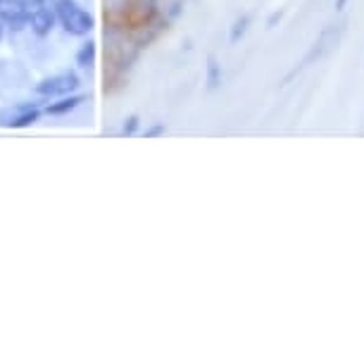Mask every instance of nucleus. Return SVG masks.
Listing matches in <instances>:
<instances>
[{
	"label": "nucleus",
	"mask_w": 364,
	"mask_h": 364,
	"mask_svg": "<svg viewBox=\"0 0 364 364\" xmlns=\"http://www.w3.org/2000/svg\"><path fill=\"white\" fill-rule=\"evenodd\" d=\"M224 86V67L219 63L217 55H208L205 60V91L217 93Z\"/></svg>",
	"instance_id": "nucleus-8"
},
{
	"label": "nucleus",
	"mask_w": 364,
	"mask_h": 364,
	"mask_svg": "<svg viewBox=\"0 0 364 364\" xmlns=\"http://www.w3.org/2000/svg\"><path fill=\"white\" fill-rule=\"evenodd\" d=\"M252 22H255V17H252L250 12H240V15L233 19L231 26H229V43L231 46H238L240 41L248 36Z\"/></svg>",
	"instance_id": "nucleus-10"
},
{
	"label": "nucleus",
	"mask_w": 364,
	"mask_h": 364,
	"mask_svg": "<svg viewBox=\"0 0 364 364\" xmlns=\"http://www.w3.org/2000/svg\"><path fill=\"white\" fill-rule=\"evenodd\" d=\"M55 10H58V24L70 36L84 38L95 29V17L86 8H81L77 0H55Z\"/></svg>",
	"instance_id": "nucleus-3"
},
{
	"label": "nucleus",
	"mask_w": 364,
	"mask_h": 364,
	"mask_svg": "<svg viewBox=\"0 0 364 364\" xmlns=\"http://www.w3.org/2000/svg\"><path fill=\"white\" fill-rule=\"evenodd\" d=\"M26 10V26L38 38L50 36V31L58 24V10H55V0H24Z\"/></svg>",
	"instance_id": "nucleus-4"
},
{
	"label": "nucleus",
	"mask_w": 364,
	"mask_h": 364,
	"mask_svg": "<svg viewBox=\"0 0 364 364\" xmlns=\"http://www.w3.org/2000/svg\"><path fill=\"white\" fill-rule=\"evenodd\" d=\"M346 31H348V19H338V22H328L324 29H321L317 33V38L312 41L310 48H307V53H305V58L300 60L298 65L293 67L291 72L284 77V86H288L295 77H300L305 70H310L312 65H317L321 63V60H326L328 55H331L336 48L341 46V41L343 36H346Z\"/></svg>",
	"instance_id": "nucleus-2"
},
{
	"label": "nucleus",
	"mask_w": 364,
	"mask_h": 364,
	"mask_svg": "<svg viewBox=\"0 0 364 364\" xmlns=\"http://www.w3.org/2000/svg\"><path fill=\"white\" fill-rule=\"evenodd\" d=\"M5 29H8V26H5L3 22H0V41H3V36H5Z\"/></svg>",
	"instance_id": "nucleus-17"
},
{
	"label": "nucleus",
	"mask_w": 364,
	"mask_h": 364,
	"mask_svg": "<svg viewBox=\"0 0 364 364\" xmlns=\"http://www.w3.org/2000/svg\"><path fill=\"white\" fill-rule=\"evenodd\" d=\"M43 109L36 105H15L0 109V127L5 129H24L31 127L33 122H38V117Z\"/></svg>",
	"instance_id": "nucleus-6"
},
{
	"label": "nucleus",
	"mask_w": 364,
	"mask_h": 364,
	"mask_svg": "<svg viewBox=\"0 0 364 364\" xmlns=\"http://www.w3.org/2000/svg\"><path fill=\"white\" fill-rule=\"evenodd\" d=\"M0 22L12 31H22L26 26L24 0H0Z\"/></svg>",
	"instance_id": "nucleus-7"
},
{
	"label": "nucleus",
	"mask_w": 364,
	"mask_h": 364,
	"mask_svg": "<svg viewBox=\"0 0 364 364\" xmlns=\"http://www.w3.org/2000/svg\"><path fill=\"white\" fill-rule=\"evenodd\" d=\"M284 17H286V10H284V8H281V10H274L272 15L267 17L264 26H267V29H269V31H272V29H277V24L284 22Z\"/></svg>",
	"instance_id": "nucleus-14"
},
{
	"label": "nucleus",
	"mask_w": 364,
	"mask_h": 364,
	"mask_svg": "<svg viewBox=\"0 0 364 364\" xmlns=\"http://www.w3.org/2000/svg\"><path fill=\"white\" fill-rule=\"evenodd\" d=\"M134 0H105V19L107 22H124Z\"/></svg>",
	"instance_id": "nucleus-11"
},
{
	"label": "nucleus",
	"mask_w": 364,
	"mask_h": 364,
	"mask_svg": "<svg viewBox=\"0 0 364 364\" xmlns=\"http://www.w3.org/2000/svg\"><path fill=\"white\" fill-rule=\"evenodd\" d=\"M348 5H350V0H333V10H336V15H343V12L348 10Z\"/></svg>",
	"instance_id": "nucleus-16"
},
{
	"label": "nucleus",
	"mask_w": 364,
	"mask_h": 364,
	"mask_svg": "<svg viewBox=\"0 0 364 364\" xmlns=\"http://www.w3.org/2000/svg\"><path fill=\"white\" fill-rule=\"evenodd\" d=\"M164 134H167V127H164L162 122H157V124L146 129V139H157V136H164Z\"/></svg>",
	"instance_id": "nucleus-15"
},
{
	"label": "nucleus",
	"mask_w": 364,
	"mask_h": 364,
	"mask_svg": "<svg viewBox=\"0 0 364 364\" xmlns=\"http://www.w3.org/2000/svg\"><path fill=\"white\" fill-rule=\"evenodd\" d=\"M105 50H107V65L112 77H124V74L136 65L141 58L143 48L134 36V29L124 22H107L105 26Z\"/></svg>",
	"instance_id": "nucleus-1"
},
{
	"label": "nucleus",
	"mask_w": 364,
	"mask_h": 364,
	"mask_svg": "<svg viewBox=\"0 0 364 364\" xmlns=\"http://www.w3.org/2000/svg\"><path fill=\"white\" fill-rule=\"evenodd\" d=\"M81 86V79L77 72H58L53 77L43 79L36 86V93L41 98H63V95L77 93Z\"/></svg>",
	"instance_id": "nucleus-5"
},
{
	"label": "nucleus",
	"mask_w": 364,
	"mask_h": 364,
	"mask_svg": "<svg viewBox=\"0 0 364 364\" xmlns=\"http://www.w3.org/2000/svg\"><path fill=\"white\" fill-rule=\"evenodd\" d=\"M95 58H98V46H95V41L88 38L84 46L79 48L77 53V65L81 67V70H88V67L95 65Z\"/></svg>",
	"instance_id": "nucleus-12"
},
{
	"label": "nucleus",
	"mask_w": 364,
	"mask_h": 364,
	"mask_svg": "<svg viewBox=\"0 0 364 364\" xmlns=\"http://www.w3.org/2000/svg\"><path fill=\"white\" fill-rule=\"evenodd\" d=\"M139 129H141V117L139 114H129L127 119H124V124H122V136H136L139 134Z\"/></svg>",
	"instance_id": "nucleus-13"
},
{
	"label": "nucleus",
	"mask_w": 364,
	"mask_h": 364,
	"mask_svg": "<svg viewBox=\"0 0 364 364\" xmlns=\"http://www.w3.org/2000/svg\"><path fill=\"white\" fill-rule=\"evenodd\" d=\"M86 102V95L81 93H72V95H63L58 102H50V105H46L43 112L46 114H53V117H63V114H70L74 112L77 107H81Z\"/></svg>",
	"instance_id": "nucleus-9"
}]
</instances>
